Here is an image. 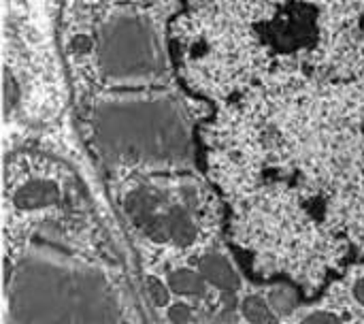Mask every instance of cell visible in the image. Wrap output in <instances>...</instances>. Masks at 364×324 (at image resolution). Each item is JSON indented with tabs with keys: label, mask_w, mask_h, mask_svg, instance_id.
Instances as JSON below:
<instances>
[{
	"label": "cell",
	"mask_w": 364,
	"mask_h": 324,
	"mask_svg": "<svg viewBox=\"0 0 364 324\" xmlns=\"http://www.w3.org/2000/svg\"><path fill=\"white\" fill-rule=\"evenodd\" d=\"M17 103H19V85L15 83L13 75L6 70L4 73V113L9 115Z\"/></svg>",
	"instance_id": "8fae6325"
},
{
	"label": "cell",
	"mask_w": 364,
	"mask_h": 324,
	"mask_svg": "<svg viewBox=\"0 0 364 324\" xmlns=\"http://www.w3.org/2000/svg\"><path fill=\"white\" fill-rule=\"evenodd\" d=\"M354 295H356V299H358V301L364 305V278L356 282V286H354Z\"/></svg>",
	"instance_id": "9a60e30c"
},
{
	"label": "cell",
	"mask_w": 364,
	"mask_h": 324,
	"mask_svg": "<svg viewBox=\"0 0 364 324\" xmlns=\"http://www.w3.org/2000/svg\"><path fill=\"white\" fill-rule=\"evenodd\" d=\"M147 293H149V299L156 303V308H162V305L168 303V291H166V286L160 280L149 278L147 280Z\"/></svg>",
	"instance_id": "7c38bea8"
},
{
	"label": "cell",
	"mask_w": 364,
	"mask_h": 324,
	"mask_svg": "<svg viewBox=\"0 0 364 324\" xmlns=\"http://www.w3.org/2000/svg\"><path fill=\"white\" fill-rule=\"evenodd\" d=\"M168 288L179 293V295L203 299L207 295V280L200 273H194V271H188V269H179V271H173L168 276Z\"/></svg>",
	"instance_id": "ba28073f"
},
{
	"label": "cell",
	"mask_w": 364,
	"mask_h": 324,
	"mask_svg": "<svg viewBox=\"0 0 364 324\" xmlns=\"http://www.w3.org/2000/svg\"><path fill=\"white\" fill-rule=\"evenodd\" d=\"M11 205L19 211H43L62 205V190L49 175H28L11 188Z\"/></svg>",
	"instance_id": "5b68a950"
},
{
	"label": "cell",
	"mask_w": 364,
	"mask_h": 324,
	"mask_svg": "<svg viewBox=\"0 0 364 324\" xmlns=\"http://www.w3.org/2000/svg\"><path fill=\"white\" fill-rule=\"evenodd\" d=\"M87 128L107 164L183 167L192 160V113L171 92L105 96L90 107Z\"/></svg>",
	"instance_id": "6da1fadb"
},
{
	"label": "cell",
	"mask_w": 364,
	"mask_h": 324,
	"mask_svg": "<svg viewBox=\"0 0 364 324\" xmlns=\"http://www.w3.org/2000/svg\"><path fill=\"white\" fill-rule=\"evenodd\" d=\"M124 211L132 224L151 241H168L166 211L173 201L156 184H139L124 194Z\"/></svg>",
	"instance_id": "277c9868"
},
{
	"label": "cell",
	"mask_w": 364,
	"mask_h": 324,
	"mask_svg": "<svg viewBox=\"0 0 364 324\" xmlns=\"http://www.w3.org/2000/svg\"><path fill=\"white\" fill-rule=\"evenodd\" d=\"M90 36L98 75L109 85H145L166 79L168 60L154 15L115 6Z\"/></svg>",
	"instance_id": "3957f363"
},
{
	"label": "cell",
	"mask_w": 364,
	"mask_h": 324,
	"mask_svg": "<svg viewBox=\"0 0 364 324\" xmlns=\"http://www.w3.org/2000/svg\"><path fill=\"white\" fill-rule=\"evenodd\" d=\"M198 273L222 293H237L241 288V280L230 265V261L222 254H205L198 258Z\"/></svg>",
	"instance_id": "52a82bcc"
},
{
	"label": "cell",
	"mask_w": 364,
	"mask_h": 324,
	"mask_svg": "<svg viewBox=\"0 0 364 324\" xmlns=\"http://www.w3.org/2000/svg\"><path fill=\"white\" fill-rule=\"evenodd\" d=\"M166 229H168V241H173L179 248L192 246L198 237L196 214H192L188 205L181 201L179 188H177V201H173L166 211Z\"/></svg>",
	"instance_id": "8992f818"
},
{
	"label": "cell",
	"mask_w": 364,
	"mask_h": 324,
	"mask_svg": "<svg viewBox=\"0 0 364 324\" xmlns=\"http://www.w3.org/2000/svg\"><path fill=\"white\" fill-rule=\"evenodd\" d=\"M168 318L173 324H188L192 320V308L186 303H177L168 308Z\"/></svg>",
	"instance_id": "4fadbf2b"
},
{
	"label": "cell",
	"mask_w": 364,
	"mask_h": 324,
	"mask_svg": "<svg viewBox=\"0 0 364 324\" xmlns=\"http://www.w3.org/2000/svg\"><path fill=\"white\" fill-rule=\"evenodd\" d=\"M301 324H341V320L337 316L328 314V312H316V314L303 318Z\"/></svg>",
	"instance_id": "5bb4252c"
},
{
	"label": "cell",
	"mask_w": 364,
	"mask_h": 324,
	"mask_svg": "<svg viewBox=\"0 0 364 324\" xmlns=\"http://www.w3.org/2000/svg\"><path fill=\"white\" fill-rule=\"evenodd\" d=\"M243 316L252 324H273V312L264 299L252 295L243 301Z\"/></svg>",
	"instance_id": "9c48e42d"
},
{
	"label": "cell",
	"mask_w": 364,
	"mask_h": 324,
	"mask_svg": "<svg viewBox=\"0 0 364 324\" xmlns=\"http://www.w3.org/2000/svg\"><path fill=\"white\" fill-rule=\"evenodd\" d=\"M271 303H273V308H275L282 316H288V314L294 310L296 299H294L292 291H288V288H279V291H275V293L271 295Z\"/></svg>",
	"instance_id": "30bf717a"
},
{
	"label": "cell",
	"mask_w": 364,
	"mask_h": 324,
	"mask_svg": "<svg viewBox=\"0 0 364 324\" xmlns=\"http://www.w3.org/2000/svg\"><path fill=\"white\" fill-rule=\"evenodd\" d=\"M9 324H117L107 278L49 252L28 254L6 273Z\"/></svg>",
	"instance_id": "7a4b0ae2"
}]
</instances>
